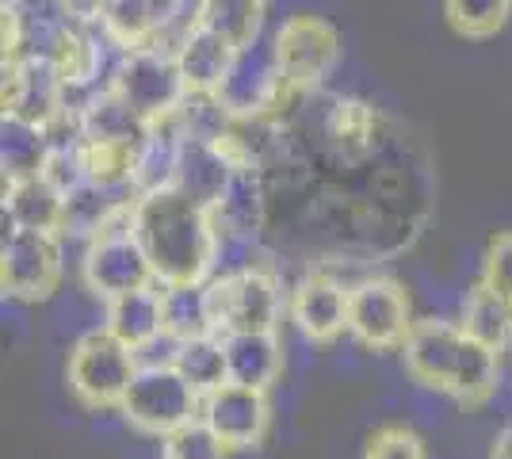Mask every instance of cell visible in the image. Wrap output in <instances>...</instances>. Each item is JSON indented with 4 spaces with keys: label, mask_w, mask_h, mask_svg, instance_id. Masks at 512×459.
Wrapping results in <instances>:
<instances>
[{
    "label": "cell",
    "mask_w": 512,
    "mask_h": 459,
    "mask_svg": "<svg viewBox=\"0 0 512 459\" xmlns=\"http://www.w3.org/2000/svg\"><path fill=\"white\" fill-rule=\"evenodd\" d=\"M134 238L142 241L161 287L207 284L222 257V234L211 203L184 188H161L134 199Z\"/></svg>",
    "instance_id": "6da1fadb"
},
{
    "label": "cell",
    "mask_w": 512,
    "mask_h": 459,
    "mask_svg": "<svg viewBox=\"0 0 512 459\" xmlns=\"http://www.w3.org/2000/svg\"><path fill=\"white\" fill-rule=\"evenodd\" d=\"M402 368L421 387L455 406L478 410L486 406L501 383V352L482 345L463 322L451 318H417L402 345Z\"/></svg>",
    "instance_id": "7a4b0ae2"
},
{
    "label": "cell",
    "mask_w": 512,
    "mask_h": 459,
    "mask_svg": "<svg viewBox=\"0 0 512 459\" xmlns=\"http://www.w3.org/2000/svg\"><path fill=\"white\" fill-rule=\"evenodd\" d=\"M142 368L138 352L127 341H119L107 326L88 329L85 337H77V345L69 349L65 360V383L73 398L92 410V414H111L123 406L134 375Z\"/></svg>",
    "instance_id": "3957f363"
},
{
    "label": "cell",
    "mask_w": 512,
    "mask_h": 459,
    "mask_svg": "<svg viewBox=\"0 0 512 459\" xmlns=\"http://www.w3.org/2000/svg\"><path fill=\"white\" fill-rule=\"evenodd\" d=\"M287 314V291L279 287L276 272L245 264L207 280V318L211 333H272Z\"/></svg>",
    "instance_id": "277c9868"
},
{
    "label": "cell",
    "mask_w": 512,
    "mask_h": 459,
    "mask_svg": "<svg viewBox=\"0 0 512 459\" xmlns=\"http://www.w3.org/2000/svg\"><path fill=\"white\" fill-rule=\"evenodd\" d=\"M199 410H203V394L172 368V360L142 364L134 383H130L127 398H123V406H119V414L130 429L153 440H165L180 425L195 421Z\"/></svg>",
    "instance_id": "5b68a950"
},
{
    "label": "cell",
    "mask_w": 512,
    "mask_h": 459,
    "mask_svg": "<svg viewBox=\"0 0 512 459\" xmlns=\"http://www.w3.org/2000/svg\"><path fill=\"white\" fill-rule=\"evenodd\" d=\"M81 280L104 303L127 295L134 287L157 284L150 261H146V249H142V241L134 238V203L85 241Z\"/></svg>",
    "instance_id": "8992f818"
},
{
    "label": "cell",
    "mask_w": 512,
    "mask_h": 459,
    "mask_svg": "<svg viewBox=\"0 0 512 459\" xmlns=\"http://www.w3.org/2000/svg\"><path fill=\"white\" fill-rule=\"evenodd\" d=\"M107 88H115L146 123L169 119L188 100V81L180 73L172 46H146L119 54L107 73Z\"/></svg>",
    "instance_id": "52a82bcc"
},
{
    "label": "cell",
    "mask_w": 512,
    "mask_h": 459,
    "mask_svg": "<svg viewBox=\"0 0 512 459\" xmlns=\"http://www.w3.org/2000/svg\"><path fill=\"white\" fill-rule=\"evenodd\" d=\"M276 62L291 100L314 96L341 62V35L329 20L314 12H295L276 27L272 35Z\"/></svg>",
    "instance_id": "ba28073f"
},
{
    "label": "cell",
    "mask_w": 512,
    "mask_h": 459,
    "mask_svg": "<svg viewBox=\"0 0 512 459\" xmlns=\"http://www.w3.org/2000/svg\"><path fill=\"white\" fill-rule=\"evenodd\" d=\"M413 326V299L394 276H363L348 287V337L363 349L402 352Z\"/></svg>",
    "instance_id": "9c48e42d"
},
{
    "label": "cell",
    "mask_w": 512,
    "mask_h": 459,
    "mask_svg": "<svg viewBox=\"0 0 512 459\" xmlns=\"http://www.w3.org/2000/svg\"><path fill=\"white\" fill-rule=\"evenodd\" d=\"M58 234L43 230H16L8 226L0 245V291L16 303H46L62 287L65 253Z\"/></svg>",
    "instance_id": "30bf717a"
},
{
    "label": "cell",
    "mask_w": 512,
    "mask_h": 459,
    "mask_svg": "<svg viewBox=\"0 0 512 459\" xmlns=\"http://www.w3.org/2000/svg\"><path fill=\"white\" fill-rule=\"evenodd\" d=\"M0 104H4V119H16L23 127H35L46 134L77 108V100L58 77V69L39 54H23V58L4 62Z\"/></svg>",
    "instance_id": "8fae6325"
},
{
    "label": "cell",
    "mask_w": 512,
    "mask_h": 459,
    "mask_svg": "<svg viewBox=\"0 0 512 459\" xmlns=\"http://www.w3.org/2000/svg\"><path fill=\"white\" fill-rule=\"evenodd\" d=\"M214 96H218V104L226 108L230 119H245V123L276 119L283 104H291V96H287V85H283L272 39L260 35L256 43L241 46L230 77L222 81V88Z\"/></svg>",
    "instance_id": "7c38bea8"
},
{
    "label": "cell",
    "mask_w": 512,
    "mask_h": 459,
    "mask_svg": "<svg viewBox=\"0 0 512 459\" xmlns=\"http://www.w3.org/2000/svg\"><path fill=\"white\" fill-rule=\"evenodd\" d=\"M287 322L310 345H333L348 333V287L333 272H302L287 291Z\"/></svg>",
    "instance_id": "4fadbf2b"
},
{
    "label": "cell",
    "mask_w": 512,
    "mask_h": 459,
    "mask_svg": "<svg viewBox=\"0 0 512 459\" xmlns=\"http://www.w3.org/2000/svg\"><path fill=\"white\" fill-rule=\"evenodd\" d=\"M199 417L230 444V452H249V448H260L268 437L272 402H268V391H260V387L222 383L211 394H203Z\"/></svg>",
    "instance_id": "5bb4252c"
},
{
    "label": "cell",
    "mask_w": 512,
    "mask_h": 459,
    "mask_svg": "<svg viewBox=\"0 0 512 459\" xmlns=\"http://www.w3.org/2000/svg\"><path fill=\"white\" fill-rule=\"evenodd\" d=\"M383 127V111L375 108L371 100H360V96H333L325 115H321L325 146L337 157H344V161L371 157L375 146L383 142Z\"/></svg>",
    "instance_id": "9a60e30c"
},
{
    "label": "cell",
    "mask_w": 512,
    "mask_h": 459,
    "mask_svg": "<svg viewBox=\"0 0 512 459\" xmlns=\"http://www.w3.org/2000/svg\"><path fill=\"white\" fill-rule=\"evenodd\" d=\"M104 306V326L119 341H127L134 352H146L157 341H169V310H165V287L161 284L134 287V291H127V295H119V299H111Z\"/></svg>",
    "instance_id": "2e32d148"
},
{
    "label": "cell",
    "mask_w": 512,
    "mask_h": 459,
    "mask_svg": "<svg viewBox=\"0 0 512 459\" xmlns=\"http://www.w3.org/2000/svg\"><path fill=\"white\" fill-rule=\"evenodd\" d=\"M214 226L222 234V245H253L264 230V180L260 169H234L226 188L211 203Z\"/></svg>",
    "instance_id": "e0dca14e"
},
{
    "label": "cell",
    "mask_w": 512,
    "mask_h": 459,
    "mask_svg": "<svg viewBox=\"0 0 512 459\" xmlns=\"http://www.w3.org/2000/svg\"><path fill=\"white\" fill-rule=\"evenodd\" d=\"M176 62H180V73L188 81V92H203V96H214L222 81L230 77L234 69V58L241 46H234L226 35H218L211 27H199L192 23L180 39H176Z\"/></svg>",
    "instance_id": "ac0fdd59"
},
{
    "label": "cell",
    "mask_w": 512,
    "mask_h": 459,
    "mask_svg": "<svg viewBox=\"0 0 512 459\" xmlns=\"http://www.w3.org/2000/svg\"><path fill=\"white\" fill-rule=\"evenodd\" d=\"M4 226L65 234V192H58L43 173L4 180Z\"/></svg>",
    "instance_id": "d6986e66"
},
{
    "label": "cell",
    "mask_w": 512,
    "mask_h": 459,
    "mask_svg": "<svg viewBox=\"0 0 512 459\" xmlns=\"http://www.w3.org/2000/svg\"><path fill=\"white\" fill-rule=\"evenodd\" d=\"M226 341V383L272 391L283 375V345L272 333H230Z\"/></svg>",
    "instance_id": "ffe728a7"
},
{
    "label": "cell",
    "mask_w": 512,
    "mask_h": 459,
    "mask_svg": "<svg viewBox=\"0 0 512 459\" xmlns=\"http://www.w3.org/2000/svg\"><path fill=\"white\" fill-rule=\"evenodd\" d=\"M180 153H184V131L176 127V119H161L153 123L142 146H138V161H134V196H146V192H161L176 184L180 173Z\"/></svg>",
    "instance_id": "44dd1931"
},
{
    "label": "cell",
    "mask_w": 512,
    "mask_h": 459,
    "mask_svg": "<svg viewBox=\"0 0 512 459\" xmlns=\"http://www.w3.org/2000/svg\"><path fill=\"white\" fill-rule=\"evenodd\" d=\"M172 368L184 375L199 394H211L226 383V341L218 333H195L184 341H169Z\"/></svg>",
    "instance_id": "7402d4cb"
},
{
    "label": "cell",
    "mask_w": 512,
    "mask_h": 459,
    "mask_svg": "<svg viewBox=\"0 0 512 459\" xmlns=\"http://www.w3.org/2000/svg\"><path fill=\"white\" fill-rule=\"evenodd\" d=\"M268 0H195V23L226 35L234 46H249L264 35Z\"/></svg>",
    "instance_id": "603a6c76"
},
{
    "label": "cell",
    "mask_w": 512,
    "mask_h": 459,
    "mask_svg": "<svg viewBox=\"0 0 512 459\" xmlns=\"http://www.w3.org/2000/svg\"><path fill=\"white\" fill-rule=\"evenodd\" d=\"M459 322H463V329L474 333L482 345H490L493 352H505L512 345V303L501 299L497 291H490L482 280L467 291Z\"/></svg>",
    "instance_id": "cb8c5ba5"
},
{
    "label": "cell",
    "mask_w": 512,
    "mask_h": 459,
    "mask_svg": "<svg viewBox=\"0 0 512 459\" xmlns=\"http://www.w3.org/2000/svg\"><path fill=\"white\" fill-rule=\"evenodd\" d=\"M46 150H50V134L23 127L16 119H4V146H0V165L4 180H20V176L43 173Z\"/></svg>",
    "instance_id": "d4e9b609"
},
{
    "label": "cell",
    "mask_w": 512,
    "mask_h": 459,
    "mask_svg": "<svg viewBox=\"0 0 512 459\" xmlns=\"http://www.w3.org/2000/svg\"><path fill=\"white\" fill-rule=\"evenodd\" d=\"M451 31L463 39H493L512 16V0H444Z\"/></svg>",
    "instance_id": "484cf974"
},
{
    "label": "cell",
    "mask_w": 512,
    "mask_h": 459,
    "mask_svg": "<svg viewBox=\"0 0 512 459\" xmlns=\"http://www.w3.org/2000/svg\"><path fill=\"white\" fill-rule=\"evenodd\" d=\"M165 310H169V341H184V337H195V333H211L207 284L165 287Z\"/></svg>",
    "instance_id": "4316f807"
},
{
    "label": "cell",
    "mask_w": 512,
    "mask_h": 459,
    "mask_svg": "<svg viewBox=\"0 0 512 459\" xmlns=\"http://www.w3.org/2000/svg\"><path fill=\"white\" fill-rule=\"evenodd\" d=\"M161 459H230V444L203 417H195L161 440Z\"/></svg>",
    "instance_id": "83f0119b"
},
{
    "label": "cell",
    "mask_w": 512,
    "mask_h": 459,
    "mask_svg": "<svg viewBox=\"0 0 512 459\" xmlns=\"http://www.w3.org/2000/svg\"><path fill=\"white\" fill-rule=\"evenodd\" d=\"M363 459H428V448L409 425H379L363 440Z\"/></svg>",
    "instance_id": "f1b7e54d"
},
{
    "label": "cell",
    "mask_w": 512,
    "mask_h": 459,
    "mask_svg": "<svg viewBox=\"0 0 512 459\" xmlns=\"http://www.w3.org/2000/svg\"><path fill=\"white\" fill-rule=\"evenodd\" d=\"M478 280L512 303V230H501L497 238H490L486 253H482V276Z\"/></svg>",
    "instance_id": "f546056e"
},
{
    "label": "cell",
    "mask_w": 512,
    "mask_h": 459,
    "mask_svg": "<svg viewBox=\"0 0 512 459\" xmlns=\"http://www.w3.org/2000/svg\"><path fill=\"white\" fill-rule=\"evenodd\" d=\"M111 0H54L58 16L73 27H100L104 23V12Z\"/></svg>",
    "instance_id": "4dcf8cb0"
},
{
    "label": "cell",
    "mask_w": 512,
    "mask_h": 459,
    "mask_svg": "<svg viewBox=\"0 0 512 459\" xmlns=\"http://www.w3.org/2000/svg\"><path fill=\"white\" fill-rule=\"evenodd\" d=\"M490 459H512V425H505L490 448Z\"/></svg>",
    "instance_id": "1f68e13d"
}]
</instances>
